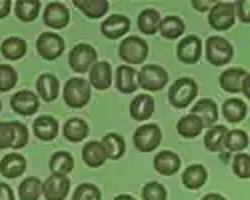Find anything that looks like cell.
I'll return each instance as SVG.
<instances>
[{"label":"cell","mask_w":250,"mask_h":200,"mask_svg":"<svg viewBox=\"0 0 250 200\" xmlns=\"http://www.w3.org/2000/svg\"><path fill=\"white\" fill-rule=\"evenodd\" d=\"M68 20H70V12L62 2H50L44 8V24L54 30L68 26Z\"/></svg>","instance_id":"cell-12"},{"label":"cell","mask_w":250,"mask_h":200,"mask_svg":"<svg viewBox=\"0 0 250 200\" xmlns=\"http://www.w3.org/2000/svg\"><path fill=\"white\" fill-rule=\"evenodd\" d=\"M74 6L80 10V12H84L88 18H100L106 14L108 10V2L106 0H74Z\"/></svg>","instance_id":"cell-33"},{"label":"cell","mask_w":250,"mask_h":200,"mask_svg":"<svg viewBox=\"0 0 250 200\" xmlns=\"http://www.w3.org/2000/svg\"><path fill=\"white\" fill-rule=\"evenodd\" d=\"M72 168H74V158H72V154H68V152H64V150H58V152L52 154V158H50V170H52V174H56V176H66Z\"/></svg>","instance_id":"cell-27"},{"label":"cell","mask_w":250,"mask_h":200,"mask_svg":"<svg viewBox=\"0 0 250 200\" xmlns=\"http://www.w3.org/2000/svg\"><path fill=\"white\" fill-rule=\"evenodd\" d=\"M162 140V132L158 124H142L134 132V146L140 152H150L154 150Z\"/></svg>","instance_id":"cell-8"},{"label":"cell","mask_w":250,"mask_h":200,"mask_svg":"<svg viewBox=\"0 0 250 200\" xmlns=\"http://www.w3.org/2000/svg\"><path fill=\"white\" fill-rule=\"evenodd\" d=\"M198 94V86L192 78H178L168 90V102L174 108H186Z\"/></svg>","instance_id":"cell-1"},{"label":"cell","mask_w":250,"mask_h":200,"mask_svg":"<svg viewBox=\"0 0 250 200\" xmlns=\"http://www.w3.org/2000/svg\"><path fill=\"white\" fill-rule=\"evenodd\" d=\"M34 134H36L38 140H44V142L56 138V134H58L56 118H52V116H38L34 120Z\"/></svg>","instance_id":"cell-24"},{"label":"cell","mask_w":250,"mask_h":200,"mask_svg":"<svg viewBox=\"0 0 250 200\" xmlns=\"http://www.w3.org/2000/svg\"><path fill=\"white\" fill-rule=\"evenodd\" d=\"M120 58L128 64H142L148 56V44L140 36H126L118 46Z\"/></svg>","instance_id":"cell-2"},{"label":"cell","mask_w":250,"mask_h":200,"mask_svg":"<svg viewBox=\"0 0 250 200\" xmlns=\"http://www.w3.org/2000/svg\"><path fill=\"white\" fill-rule=\"evenodd\" d=\"M166 80H168V72L156 64H146V66H142L140 72H136L138 86H142L144 90H150V92L162 90L166 86Z\"/></svg>","instance_id":"cell-5"},{"label":"cell","mask_w":250,"mask_h":200,"mask_svg":"<svg viewBox=\"0 0 250 200\" xmlns=\"http://www.w3.org/2000/svg\"><path fill=\"white\" fill-rule=\"evenodd\" d=\"M70 190V180L66 176L52 174L46 182L42 184V196L46 200H64Z\"/></svg>","instance_id":"cell-11"},{"label":"cell","mask_w":250,"mask_h":200,"mask_svg":"<svg viewBox=\"0 0 250 200\" xmlns=\"http://www.w3.org/2000/svg\"><path fill=\"white\" fill-rule=\"evenodd\" d=\"M90 100V84L84 78H70L64 84V102L70 108H82Z\"/></svg>","instance_id":"cell-4"},{"label":"cell","mask_w":250,"mask_h":200,"mask_svg":"<svg viewBox=\"0 0 250 200\" xmlns=\"http://www.w3.org/2000/svg\"><path fill=\"white\" fill-rule=\"evenodd\" d=\"M206 178H208V172L202 164H190L182 172V184L186 188H190V190H198V188L204 186Z\"/></svg>","instance_id":"cell-23"},{"label":"cell","mask_w":250,"mask_h":200,"mask_svg":"<svg viewBox=\"0 0 250 200\" xmlns=\"http://www.w3.org/2000/svg\"><path fill=\"white\" fill-rule=\"evenodd\" d=\"M36 88H38V94L42 100H46V102H52V100H56L58 96V90H60V84H58V78L50 72H44L40 74L38 80H36Z\"/></svg>","instance_id":"cell-20"},{"label":"cell","mask_w":250,"mask_h":200,"mask_svg":"<svg viewBox=\"0 0 250 200\" xmlns=\"http://www.w3.org/2000/svg\"><path fill=\"white\" fill-rule=\"evenodd\" d=\"M0 200H14V194H12V188L4 182H0Z\"/></svg>","instance_id":"cell-46"},{"label":"cell","mask_w":250,"mask_h":200,"mask_svg":"<svg viewBox=\"0 0 250 200\" xmlns=\"http://www.w3.org/2000/svg\"><path fill=\"white\" fill-rule=\"evenodd\" d=\"M234 4L232 2H216L208 10V22L214 30H228L234 24Z\"/></svg>","instance_id":"cell-6"},{"label":"cell","mask_w":250,"mask_h":200,"mask_svg":"<svg viewBox=\"0 0 250 200\" xmlns=\"http://www.w3.org/2000/svg\"><path fill=\"white\" fill-rule=\"evenodd\" d=\"M192 8L194 10H210L212 8V2H198V0H192Z\"/></svg>","instance_id":"cell-47"},{"label":"cell","mask_w":250,"mask_h":200,"mask_svg":"<svg viewBox=\"0 0 250 200\" xmlns=\"http://www.w3.org/2000/svg\"><path fill=\"white\" fill-rule=\"evenodd\" d=\"M202 200H226L222 194H216V192H210V194H206Z\"/></svg>","instance_id":"cell-49"},{"label":"cell","mask_w":250,"mask_h":200,"mask_svg":"<svg viewBox=\"0 0 250 200\" xmlns=\"http://www.w3.org/2000/svg\"><path fill=\"white\" fill-rule=\"evenodd\" d=\"M72 200H100V188L96 184L84 182L76 186V190L72 192Z\"/></svg>","instance_id":"cell-40"},{"label":"cell","mask_w":250,"mask_h":200,"mask_svg":"<svg viewBox=\"0 0 250 200\" xmlns=\"http://www.w3.org/2000/svg\"><path fill=\"white\" fill-rule=\"evenodd\" d=\"M14 12L18 16V20H22V22H32L40 12V2L38 0H18L16 6H14Z\"/></svg>","instance_id":"cell-35"},{"label":"cell","mask_w":250,"mask_h":200,"mask_svg":"<svg viewBox=\"0 0 250 200\" xmlns=\"http://www.w3.org/2000/svg\"><path fill=\"white\" fill-rule=\"evenodd\" d=\"M10 12V0H0V18H4Z\"/></svg>","instance_id":"cell-48"},{"label":"cell","mask_w":250,"mask_h":200,"mask_svg":"<svg viewBox=\"0 0 250 200\" xmlns=\"http://www.w3.org/2000/svg\"><path fill=\"white\" fill-rule=\"evenodd\" d=\"M154 114V98L148 94H138L130 102V116L134 120H148Z\"/></svg>","instance_id":"cell-19"},{"label":"cell","mask_w":250,"mask_h":200,"mask_svg":"<svg viewBox=\"0 0 250 200\" xmlns=\"http://www.w3.org/2000/svg\"><path fill=\"white\" fill-rule=\"evenodd\" d=\"M100 30H102V34L106 36V38L116 40V38L124 36V34H126V32L130 30V20H128L126 16H124V14H114V16H108V18L102 22Z\"/></svg>","instance_id":"cell-14"},{"label":"cell","mask_w":250,"mask_h":200,"mask_svg":"<svg viewBox=\"0 0 250 200\" xmlns=\"http://www.w3.org/2000/svg\"><path fill=\"white\" fill-rule=\"evenodd\" d=\"M18 82V74L10 64H0V92L12 90Z\"/></svg>","instance_id":"cell-39"},{"label":"cell","mask_w":250,"mask_h":200,"mask_svg":"<svg viewBox=\"0 0 250 200\" xmlns=\"http://www.w3.org/2000/svg\"><path fill=\"white\" fill-rule=\"evenodd\" d=\"M10 106L16 114L30 116L38 110V96L30 90H20L10 98Z\"/></svg>","instance_id":"cell-13"},{"label":"cell","mask_w":250,"mask_h":200,"mask_svg":"<svg viewBox=\"0 0 250 200\" xmlns=\"http://www.w3.org/2000/svg\"><path fill=\"white\" fill-rule=\"evenodd\" d=\"M192 114L202 122V126H214L216 118H218V108H216V102L210 98H202L194 104L192 108Z\"/></svg>","instance_id":"cell-17"},{"label":"cell","mask_w":250,"mask_h":200,"mask_svg":"<svg viewBox=\"0 0 250 200\" xmlns=\"http://www.w3.org/2000/svg\"><path fill=\"white\" fill-rule=\"evenodd\" d=\"M206 58L208 62L214 64V66H222V64H228L234 56V50H232V44L228 42L226 38L222 36H210L206 40Z\"/></svg>","instance_id":"cell-3"},{"label":"cell","mask_w":250,"mask_h":200,"mask_svg":"<svg viewBox=\"0 0 250 200\" xmlns=\"http://www.w3.org/2000/svg\"><path fill=\"white\" fill-rule=\"evenodd\" d=\"M94 62H96V50L90 44H76L70 50L68 64L74 72H86L92 68Z\"/></svg>","instance_id":"cell-9"},{"label":"cell","mask_w":250,"mask_h":200,"mask_svg":"<svg viewBox=\"0 0 250 200\" xmlns=\"http://www.w3.org/2000/svg\"><path fill=\"white\" fill-rule=\"evenodd\" d=\"M114 200H136V198H132V196H128V194H120V196H116Z\"/></svg>","instance_id":"cell-50"},{"label":"cell","mask_w":250,"mask_h":200,"mask_svg":"<svg viewBox=\"0 0 250 200\" xmlns=\"http://www.w3.org/2000/svg\"><path fill=\"white\" fill-rule=\"evenodd\" d=\"M166 188L160 182H148L142 188V198L144 200H166Z\"/></svg>","instance_id":"cell-41"},{"label":"cell","mask_w":250,"mask_h":200,"mask_svg":"<svg viewBox=\"0 0 250 200\" xmlns=\"http://www.w3.org/2000/svg\"><path fill=\"white\" fill-rule=\"evenodd\" d=\"M160 34L166 38V40H174L178 36H182L184 32V22H182V18L178 16H166L160 20V26H158Z\"/></svg>","instance_id":"cell-32"},{"label":"cell","mask_w":250,"mask_h":200,"mask_svg":"<svg viewBox=\"0 0 250 200\" xmlns=\"http://www.w3.org/2000/svg\"><path fill=\"white\" fill-rule=\"evenodd\" d=\"M88 84L98 88V90H106L112 84V68L108 62H94L88 74Z\"/></svg>","instance_id":"cell-15"},{"label":"cell","mask_w":250,"mask_h":200,"mask_svg":"<svg viewBox=\"0 0 250 200\" xmlns=\"http://www.w3.org/2000/svg\"><path fill=\"white\" fill-rule=\"evenodd\" d=\"M176 56L184 64H196L202 56V42L198 36H186L176 46Z\"/></svg>","instance_id":"cell-10"},{"label":"cell","mask_w":250,"mask_h":200,"mask_svg":"<svg viewBox=\"0 0 250 200\" xmlns=\"http://www.w3.org/2000/svg\"><path fill=\"white\" fill-rule=\"evenodd\" d=\"M26 170V158L20 156L16 152L6 154L2 160H0V174L6 178H18Z\"/></svg>","instance_id":"cell-18"},{"label":"cell","mask_w":250,"mask_h":200,"mask_svg":"<svg viewBox=\"0 0 250 200\" xmlns=\"http://www.w3.org/2000/svg\"><path fill=\"white\" fill-rule=\"evenodd\" d=\"M82 158H84V164L90 168H98L106 162V154L102 150V144L96 142V140L84 144V148H82Z\"/></svg>","instance_id":"cell-26"},{"label":"cell","mask_w":250,"mask_h":200,"mask_svg":"<svg viewBox=\"0 0 250 200\" xmlns=\"http://www.w3.org/2000/svg\"><path fill=\"white\" fill-rule=\"evenodd\" d=\"M0 108H2V104H0Z\"/></svg>","instance_id":"cell-51"},{"label":"cell","mask_w":250,"mask_h":200,"mask_svg":"<svg viewBox=\"0 0 250 200\" xmlns=\"http://www.w3.org/2000/svg\"><path fill=\"white\" fill-rule=\"evenodd\" d=\"M226 126H212L210 130L206 132L204 136V146L210 150V152H220L222 150V144H224V136H226Z\"/></svg>","instance_id":"cell-38"},{"label":"cell","mask_w":250,"mask_h":200,"mask_svg":"<svg viewBox=\"0 0 250 200\" xmlns=\"http://www.w3.org/2000/svg\"><path fill=\"white\" fill-rule=\"evenodd\" d=\"M246 76H248V72L242 70V68H228L220 74V86L226 92L236 94V92L242 90V82H244Z\"/></svg>","instance_id":"cell-21"},{"label":"cell","mask_w":250,"mask_h":200,"mask_svg":"<svg viewBox=\"0 0 250 200\" xmlns=\"http://www.w3.org/2000/svg\"><path fill=\"white\" fill-rule=\"evenodd\" d=\"M102 150L106 154V158H112V160H118L124 150H126V144H124V138L116 132H108L106 136L102 138Z\"/></svg>","instance_id":"cell-25"},{"label":"cell","mask_w":250,"mask_h":200,"mask_svg":"<svg viewBox=\"0 0 250 200\" xmlns=\"http://www.w3.org/2000/svg\"><path fill=\"white\" fill-rule=\"evenodd\" d=\"M12 144H14L12 122H0V148H12Z\"/></svg>","instance_id":"cell-44"},{"label":"cell","mask_w":250,"mask_h":200,"mask_svg":"<svg viewBox=\"0 0 250 200\" xmlns=\"http://www.w3.org/2000/svg\"><path fill=\"white\" fill-rule=\"evenodd\" d=\"M160 20L162 18H160V14L156 10L146 8V10H142L140 16H138V28L144 34H154L158 30V26H160Z\"/></svg>","instance_id":"cell-36"},{"label":"cell","mask_w":250,"mask_h":200,"mask_svg":"<svg viewBox=\"0 0 250 200\" xmlns=\"http://www.w3.org/2000/svg\"><path fill=\"white\" fill-rule=\"evenodd\" d=\"M36 50L44 60H56L64 52V40L56 32H42L36 40Z\"/></svg>","instance_id":"cell-7"},{"label":"cell","mask_w":250,"mask_h":200,"mask_svg":"<svg viewBox=\"0 0 250 200\" xmlns=\"http://www.w3.org/2000/svg\"><path fill=\"white\" fill-rule=\"evenodd\" d=\"M232 170L238 178H248L250 176V156L248 154H238L232 162Z\"/></svg>","instance_id":"cell-42"},{"label":"cell","mask_w":250,"mask_h":200,"mask_svg":"<svg viewBox=\"0 0 250 200\" xmlns=\"http://www.w3.org/2000/svg\"><path fill=\"white\" fill-rule=\"evenodd\" d=\"M116 88L122 92V94H132L136 88H138V82H136V72L132 66H126L122 64L118 66L116 70Z\"/></svg>","instance_id":"cell-22"},{"label":"cell","mask_w":250,"mask_h":200,"mask_svg":"<svg viewBox=\"0 0 250 200\" xmlns=\"http://www.w3.org/2000/svg\"><path fill=\"white\" fill-rule=\"evenodd\" d=\"M222 112H224V118L228 122H240V120H244L248 114V106H246V102H242L238 98H230L224 102Z\"/></svg>","instance_id":"cell-29"},{"label":"cell","mask_w":250,"mask_h":200,"mask_svg":"<svg viewBox=\"0 0 250 200\" xmlns=\"http://www.w3.org/2000/svg\"><path fill=\"white\" fill-rule=\"evenodd\" d=\"M246 146H248V134L244 130H230V132H226L222 148H226L228 152H240Z\"/></svg>","instance_id":"cell-37"},{"label":"cell","mask_w":250,"mask_h":200,"mask_svg":"<svg viewBox=\"0 0 250 200\" xmlns=\"http://www.w3.org/2000/svg\"><path fill=\"white\" fill-rule=\"evenodd\" d=\"M202 122L194 116V114H188V116H184L178 120V124H176V130L182 138H194L202 132Z\"/></svg>","instance_id":"cell-34"},{"label":"cell","mask_w":250,"mask_h":200,"mask_svg":"<svg viewBox=\"0 0 250 200\" xmlns=\"http://www.w3.org/2000/svg\"><path fill=\"white\" fill-rule=\"evenodd\" d=\"M88 136V124L82 118H70L64 124V138L70 142H82Z\"/></svg>","instance_id":"cell-30"},{"label":"cell","mask_w":250,"mask_h":200,"mask_svg":"<svg viewBox=\"0 0 250 200\" xmlns=\"http://www.w3.org/2000/svg\"><path fill=\"white\" fill-rule=\"evenodd\" d=\"M12 130H14V144L12 148L18 150V148H24L28 144V130L24 124L20 122H12Z\"/></svg>","instance_id":"cell-43"},{"label":"cell","mask_w":250,"mask_h":200,"mask_svg":"<svg viewBox=\"0 0 250 200\" xmlns=\"http://www.w3.org/2000/svg\"><path fill=\"white\" fill-rule=\"evenodd\" d=\"M0 52H2V56L8 58V60H20L26 54V42L22 38H18V36H10L2 42Z\"/></svg>","instance_id":"cell-28"},{"label":"cell","mask_w":250,"mask_h":200,"mask_svg":"<svg viewBox=\"0 0 250 200\" xmlns=\"http://www.w3.org/2000/svg\"><path fill=\"white\" fill-rule=\"evenodd\" d=\"M180 168V156L172 150H162L160 154H156L154 158V170L162 176H170L176 174Z\"/></svg>","instance_id":"cell-16"},{"label":"cell","mask_w":250,"mask_h":200,"mask_svg":"<svg viewBox=\"0 0 250 200\" xmlns=\"http://www.w3.org/2000/svg\"><path fill=\"white\" fill-rule=\"evenodd\" d=\"M248 6H250V4H248V0H240L238 4H234V14H236V16L242 20V22H246V24L250 22V16H248Z\"/></svg>","instance_id":"cell-45"},{"label":"cell","mask_w":250,"mask_h":200,"mask_svg":"<svg viewBox=\"0 0 250 200\" xmlns=\"http://www.w3.org/2000/svg\"><path fill=\"white\" fill-rule=\"evenodd\" d=\"M18 196H20V200H38L42 196V182H40L36 176L24 178L18 186Z\"/></svg>","instance_id":"cell-31"}]
</instances>
